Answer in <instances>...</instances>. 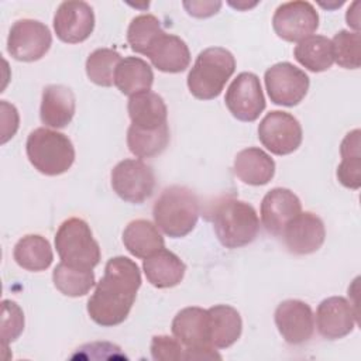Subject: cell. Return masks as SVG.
Wrapping results in <instances>:
<instances>
[{"label": "cell", "mask_w": 361, "mask_h": 361, "mask_svg": "<svg viewBox=\"0 0 361 361\" xmlns=\"http://www.w3.org/2000/svg\"><path fill=\"white\" fill-rule=\"evenodd\" d=\"M155 226L172 238L188 235L199 219V200L186 186L165 188L152 207Z\"/></svg>", "instance_id": "cell-2"}, {"label": "cell", "mask_w": 361, "mask_h": 361, "mask_svg": "<svg viewBox=\"0 0 361 361\" xmlns=\"http://www.w3.org/2000/svg\"><path fill=\"white\" fill-rule=\"evenodd\" d=\"M183 7L189 16L206 18L219 13L221 1H183Z\"/></svg>", "instance_id": "cell-38"}, {"label": "cell", "mask_w": 361, "mask_h": 361, "mask_svg": "<svg viewBox=\"0 0 361 361\" xmlns=\"http://www.w3.org/2000/svg\"><path fill=\"white\" fill-rule=\"evenodd\" d=\"M142 269L147 281L158 288L166 289L179 285L185 276V262L172 251L161 248L144 258Z\"/></svg>", "instance_id": "cell-21"}, {"label": "cell", "mask_w": 361, "mask_h": 361, "mask_svg": "<svg viewBox=\"0 0 361 361\" xmlns=\"http://www.w3.org/2000/svg\"><path fill=\"white\" fill-rule=\"evenodd\" d=\"M111 188L124 202L141 204L154 193V171L141 159H123L111 171Z\"/></svg>", "instance_id": "cell-8"}, {"label": "cell", "mask_w": 361, "mask_h": 361, "mask_svg": "<svg viewBox=\"0 0 361 361\" xmlns=\"http://www.w3.org/2000/svg\"><path fill=\"white\" fill-rule=\"evenodd\" d=\"M56 37L66 44H79L90 37L94 30V13L86 1H62L54 16Z\"/></svg>", "instance_id": "cell-14"}, {"label": "cell", "mask_w": 361, "mask_h": 361, "mask_svg": "<svg viewBox=\"0 0 361 361\" xmlns=\"http://www.w3.org/2000/svg\"><path fill=\"white\" fill-rule=\"evenodd\" d=\"M123 58L116 49L97 48L86 59V75L97 86L109 87L114 83V72Z\"/></svg>", "instance_id": "cell-33"}, {"label": "cell", "mask_w": 361, "mask_h": 361, "mask_svg": "<svg viewBox=\"0 0 361 361\" xmlns=\"http://www.w3.org/2000/svg\"><path fill=\"white\" fill-rule=\"evenodd\" d=\"M123 244L131 255L144 259L164 248L165 241L154 223L145 219H137L126 226Z\"/></svg>", "instance_id": "cell-26"}, {"label": "cell", "mask_w": 361, "mask_h": 361, "mask_svg": "<svg viewBox=\"0 0 361 361\" xmlns=\"http://www.w3.org/2000/svg\"><path fill=\"white\" fill-rule=\"evenodd\" d=\"M357 324V312L343 296L323 299L316 310V326L322 337L338 340L348 336Z\"/></svg>", "instance_id": "cell-17"}, {"label": "cell", "mask_w": 361, "mask_h": 361, "mask_svg": "<svg viewBox=\"0 0 361 361\" xmlns=\"http://www.w3.org/2000/svg\"><path fill=\"white\" fill-rule=\"evenodd\" d=\"M261 144L275 155H288L296 151L303 138L300 123L290 113L272 110L258 124Z\"/></svg>", "instance_id": "cell-11"}, {"label": "cell", "mask_w": 361, "mask_h": 361, "mask_svg": "<svg viewBox=\"0 0 361 361\" xmlns=\"http://www.w3.org/2000/svg\"><path fill=\"white\" fill-rule=\"evenodd\" d=\"M334 62L344 69H358L361 65V35L357 31L340 30L331 39Z\"/></svg>", "instance_id": "cell-34"}, {"label": "cell", "mask_w": 361, "mask_h": 361, "mask_svg": "<svg viewBox=\"0 0 361 361\" xmlns=\"http://www.w3.org/2000/svg\"><path fill=\"white\" fill-rule=\"evenodd\" d=\"M226 106L240 121H255L265 109L259 78L252 72H241L227 87Z\"/></svg>", "instance_id": "cell-13"}, {"label": "cell", "mask_w": 361, "mask_h": 361, "mask_svg": "<svg viewBox=\"0 0 361 361\" xmlns=\"http://www.w3.org/2000/svg\"><path fill=\"white\" fill-rule=\"evenodd\" d=\"M361 131L358 128L345 134L340 145L341 162L337 166L338 182L348 189L361 186Z\"/></svg>", "instance_id": "cell-29"}, {"label": "cell", "mask_w": 361, "mask_h": 361, "mask_svg": "<svg viewBox=\"0 0 361 361\" xmlns=\"http://www.w3.org/2000/svg\"><path fill=\"white\" fill-rule=\"evenodd\" d=\"M52 45L49 28L32 18L17 20L8 32L7 52L17 61L34 62L41 59Z\"/></svg>", "instance_id": "cell-10"}, {"label": "cell", "mask_w": 361, "mask_h": 361, "mask_svg": "<svg viewBox=\"0 0 361 361\" xmlns=\"http://www.w3.org/2000/svg\"><path fill=\"white\" fill-rule=\"evenodd\" d=\"M234 173L247 185L262 186L274 178L275 161L264 149L248 147L235 155Z\"/></svg>", "instance_id": "cell-23"}, {"label": "cell", "mask_w": 361, "mask_h": 361, "mask_svg": "<svg viewBox=\"0 0 361 361\" xmlns=\"http://www.w3.org/2000/svg\"><path fill=\"white\" fill-rule=\"evenodd\" d=\"M295 59L310 72H324L334 63L333 44L324 35H310L298 42L293 49Z\"/></svg>", "instance_id": "cell-28"}, {"label": "cell", "mask_w": 361, "mask_h": 361, "mask_svg": "<svg viewBox=\"0 0 361 361\" xmlns=\"http://www.w3.org/2000/svg\"><path fill=\"white\" fill-rule=\"evenodd\" d=\"M52 282L55 288L65 296H85L94 286L93 269H82L59 262L52 271Z\"/></svg>", "instance_id": "cell-31"}, {"label": "cell", "mask_w": 361, "mask_h": 361, "mask_svg": "<svg viewBox=\"0 0 361 361\" xmlns=\"http://www.w3.org/2000/svg\"><path fill=\"white\" fill-rule=\"evenodd\" d=\"M141 286L138 265L123 255L113 257L104 267V275L87 300L90 319L102 327L121 324L137 298Z\"/></svg>", "instance_id": "cell-1"}, {"label": "cell", "mask_w": 361, "mask_h": 361, "mask_svg": "<svg viewBox=\"0 0 361 361\" xmlns=\"http://www.w3.org/2000/svg\"><path fill=\"white\" fill-rule=\"evenodd\" d=\"M0 109H1V144H6L10 138H13V135L18 130L20 116L16 106L7 103L6 100L0 102Z\"/></svg>", "instance_id": "cell-37"}, {"label": "cell", "mask_w": 361, "mask_h": 361, "mask_svg": "<svg viewBox=\"0 0 361 361\" xmlns=\"http://www.w3.org/2000/svg\"><path fill=\"white\" fill-rule=\"evenodd\" d=\"M151 355L157 361L185 360V347L169 336H154L151 341Z\"/></svg>", "instance_id": "cell-36"}, {"label": "cell", "mask_w": 361, "mask_h": 361, "mask_svg": "<svg viewBox=\"0 0 361 361\" xmlns=\"http://www.w3.org/2000/svg\"><path fill=\"white\" fill-rule=\"evenodd\" d=\"M265 87L272 103L285 107L299 104L309 90V76L290 62H278L264 75Z\"/></svg>", "instance_id": "cell-9"}, {"label": "cell", "mask_w": 361, "mask_h": 361, "mask_svg": "<svg viewBox=\"0 0 361 361\" xmlns=\"http://www.w3.org/2000/svg\"><path fill=\"white\" fill-rule=\"evenodd\" d=\"M127 111L131 126L141 130H155L168 124L166 104L158 93L151 90L130 96Z\"/></svg>", "instance_id": "cell-22"}, {"label": "cell", "mask_w": 361, "mask_h": 361, "mask_svg": "<svg viewBox=\"0 0 361 361\" xmlns=\"http://www.w3.org/2000/svg\"><path fill=\"white\" fill-rule=\"evenodd\" d=\"M171 330L173 337L185 347V360H220L221 355L210 341L209 314L206 309L189 306L176 313Z\"/></svg>", "instance_id": "cell-7"}, {"label": "cell", "mask_w": 361, "mask_h": 361, "mask_svg": "<svg viewBox=\"0 0 361 361\" xmlns=\"http://www.w3.org/2000/svg\"><path fill=\"white\" fill-rule=\"evenodd\" d=\"M25 152L31 165L47 176L65 173L75 162V147L69 137L45 127L28 134Z\"/></svg>", "instance_id": "cell-5"}, {"label": "cell", "mask_w": 361, "mask_h": 361, "mask_svg": "<svg viewBox=\"0 0 361 361\" xmlns=\"http://www.w3.org/2000/svg\"><path fill=\"white\" fill-rule=\"evenodd\" d=\"M300 212V199L286 188L271 189L261 202V221L272 235H282L286 224Z\"/></svg>", "instance_id": "cell-18"}, {"label": "cell", "mask_w": 361, "mask_h": 361, "mask_svg": "<svg viewBox=\"0 0 361 361\" xmlns=\"http://www.w3.org/2000/svg\"><path fill=\"white\" fill-rule=\"evenodd\" d=\"M210 341L214 348H227L241 336L243 320L230 305H214L207 309Z\"/></svg>", "instance_id": "cell-24"}, {"label": "cell", "mask_w": 361, "mask_h": 361, "mask_svg": "<svg viewBox=\"0 0 361 361\" xmlns=\"http://www.w3.org/2000/svg\"><path fill=\"white\" fill-rule=\"evenodd\" d=\"M272 28L283 41L299 42L319 28V14L309 1H286L275 10Z\"/></svg>", "instance_id": "cell-12"}, {"label": "cell", "mask_w": 361, "mask_h": 361, "mask_svg": "<svg viewBox=\"0 0 361 361\" xmlns=\"http://www.w3.org/2000/svg\"><path fill=\"white\" fill-rule=\"evenodd\" d=\"M171 140L168 124L155 130H141L130 126L127 130V145L138 158H152L165 151Z\"/></svg>", "instance_id": "cell-30"}, {"label": "cell", "mask_w": 361, "mask_h": 361, "mask_svg": "<svg viewBox=\"0 0 361 361\" xmlns=\"http://www.w3.org/2000/svg\"><path fill=\"white\" fill-rule=\"evenodd\" d=\"M55 248L66 265L93 269L100 262V247L90 226L79 217L65 220L55 234Z\"/></svg>", "instance_id": "cell-6"}, {"label": "cell", "mask_w": 361, "mask_h": 361, "mask_svg": "<svg viewBox=\"0 0 361 361\" xmlns=\"http://www.w3.org/2000/svg\"><path fill=\"white\" fill-rule=\"evenodd\" d=\"M282 237L289 252L307 255L323 245L326 238L324 223L312 212H300L286 224Z\"/></svg>", "instance_id": "cell-16"}, {"label": "cell", "mask_w": 361, "mask_h": 361, "mask_svg": "<svg viewBox=\"0 0 361 361\" xmlns=\"http://www.w3.org/2000/svg\"><path fill=\"white\" fill-rule=\"evenodd\" d=\"M275 324L282 338L292 345L309 341L314 331L312 307L299 299H286L275 309Z\"/></svg>", "instance_id": "cell-15"}, {"label": "cell", "mask_w": 361, "mask_h": 361, "mask_svg": "<svg viewBox=\"0 0 361 361\" xmlns=\"http://www.w3.org/2000/svg\"><path fill=\"white\" fill-rule=\"evenodd\" d=\"M154 83L152 68L138 56L121 59L114 72V85L126 96L151 90Z\"/></svg>", "instance_id": "cell-25"}, {"label": "cell", "mask_w": 361, "mask_h": 361, "mask_svg": "<svg viewBox=\"0 0 361 361\" xmlns=\"http://www.w3.org/2000/svg\"><path fill=\"white\" fill-rule=\"evenodd\" d=\"M257 3H251V4H247V3H230V6H233V7H235V8H250V7H254Z\"/></svg>", "instance_id": "cell-40"}, {"label": "cell", "mask_w": 361, "mask_h": 361, "mask_svg": "<svg viewBox=\"0 0 361 361\" xmlns=\"http://www.w3.org/2000/svg\"><path fill=\"white\" fill-rule=\"evenodd\" d=\"M212 221L219 241L230 250L251 244L259 231V219L255 209L235 197L219 200L213 209Z\"/></svg>", "instance_id": "cell-3"}, {"label": "cell", "mask_w": 361, "mask_h": 361, "mask_svg": "<svg viewBox=\"0 0 361 361\" xmlns=\"http://www.w3.org/2000/svg\"><path fill=\"white\" fill-rule=\"evenodd\" d=\"M151 63L161 72L179 73L183 72L190 63V51L186 42L173 34H161L147 55Z\"/></svg>", "instance_id": "cell-20"}, {"label": "cell", "mask_w": 361, "mask_h": 361, "mask_svg": "<svg viewBox=\"0 0 361 361\" xmlns=\"http://www.w3.org/2000/svg\"><path fill=\"white\" fill-rule=\"evenodd\" d=\"M235 71L234 55L221 47L199 52L188 73V89L199 100L216 99Z\"/></svg>", "instance_id": "cell-4"}, {"label": "cell", "mask_w": 361, "mask_h": 361, "mask_svg": "<svg viewBox=\"0 0 361 361\" xmlns=\"http://www.w3.org/2000/svg\"><path fill=\"white\" fill-rule=\"evenodd\" d=\"M76 99L63 85H48L42 90L39 117L42 124L52 128H65L73 118Z\"/></svg>", "instance_id": "cell-19"}, {"label": "cell", "mask_w": 361, "mask_h": 361, "mask_svg": "<svg viewBox=\"0 0 361 361\" xmlns=\"http://www.w3.org/2000/svg\"><path fill=\"white\" fill-rule=\"evenodd\" d=\"M14 261L27 271L39 272L49 268L54 252L49 241L39 234H27L21 237L13 250Z\"/></svg>", "instance_id": "cell-27"}, {"label": "cell", "mask_w": 361, "mask_h": 361, "mask_svg": "<svg viewBox=\"0 0 361 361\" xmlns=\"http://www.w3.org/2000/svg\"><path fill=\"white\" fill-rule=\"evenodd\" d=\"M24 330V313L23 309L10 299L1 302V343L4 350L13 341H16Z\"/></svg>", "instance_id": "cell-35"}, {"label": "cell", "mask_w": 361, "mask_h": 361, "mask_svg": "<svg viewBox=\"0 0 361 361\" xmlns=\"http://www.w3.org/2000/svg\"><path fill=\"white\" fill-rule=\"evenodd\" d=\"M159 20L152 14L135 16L127 28V41L130 48L141 55H147L154 41L164 34Z\"/></svg>", "instance_id": "cell-32"}, {"label": "cell", "mask_w": 361, "mask_h": 361, "mask_svg": "<svg viewBox=\"0 0 361 361\" xmlns=\"http://www.w3.org/2000/svg\"><path fill=\"white\" fill-rule=\"evenodd\" d=\"M357 7H358V1H354L353 6L347 10L345 20H347V24L358 32V11H357Z\"/></svg>", "instance_id": "cell-39"}]
</instances>
